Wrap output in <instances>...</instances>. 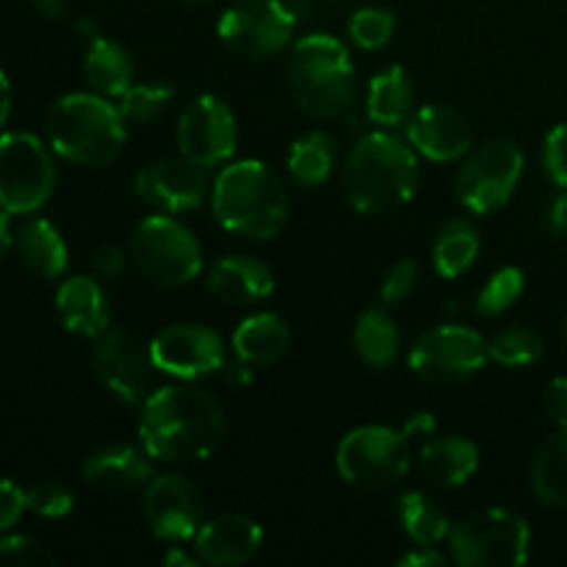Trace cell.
<instances>
[{"mask_svg":"<svg viewBox=\"0 0 567 567\" xmlns=\"http://www.w3.org/2000/svg\"><path fill=\"white\" fill-rule=\"evenodd\" d=\"M120 105L103 94H64L48 114V142L55 155L78 166H105L120 158L127 142Z\"/></svg>","mask_w":567,"mask_h":567,"instance_id":"277c9868","label":"cell"},{"mask_svg":"<svg viewBox=\"0 0 567 567\" xmlns=\"http://www.w3.org/2000/svg\"><path fill=\"white\" fill-rule=\"evenodd\" d=\"M238 144V125L230 105L216 94H203L183 109L177 120L181 155L203 169L225 164Z\"/></svg>","mask_w":567,"mask_h":567,"instance_id":"5bb4252c","label":"cell"},{"mask_svg":"<svg viewBox=\"0 0 567 567\" xmlns=\"http://www.w3.org/2000/svg\"><path fill=\"white\" fill-rule=\"evenodd\" d=\"M419 468L432 485L437 487H463L480 468V449L474 441L460 435L432 437L421 446Z\"/></svg>","mask_w":567,"mask_h":567,"instance_id":"603a6c76","label":"cell"},{"mask_svg":"<svg viewBox=\"0 0 567 567\" xmlns=\"http://www.w3.org/2000/svg\"><path fill=\"white\" fill-rule=\"evenodd\" d=\"M393 31H396V14L382 6H365L349 17V37L363 50L385 48Z\"/></svg>","mask_w":567,"mask_h":567,"instance_id":"d590c367","label":"cell"},{"mask_svg":"<svg viewBox=\"0 0 567 567\" xmlns=\"http://www.w3.org/2000/svg\"><path fill=\"white\" fill-rule=\"evenodd\" d=\"M175 86L166 81L133 83L120 97V111L127 122H150L158 120L175 100Z\"/></svg>","mask_w":567,"mask_h":567,"instance_id":"836d02e7","label":"cell"},{"mask_svg":"<svg viewBox=\"0 0 567 567\" xmlns=\"http://www.w3.org/2000/svg\"><path fill=\"white\" fill-rule=\"evenodd\" d=\"M14 247L25 269H31L42 280H55V277L64 275L70 252H66L61 233L48 219L25 221L17 233Z\"/></svg>","mask_w":567,"mask_h":567,"instance_id":"484cf974","label":"cell"},{"mask_svg":"<svg viewBox=\"0 0 567 567\" xmlns=\"http://www.w3.org/2000/svg\"><path fill=\"white\" fill-rule=\"evenodd\" d=\"M413 435L393 426H358L338 443L336 468L341 480L363 491H388L410 474Z\"/></svg>","mask_w":567,"mask_h":567,"instance_id":"8992f818","label":"cell"},{"mask_svg":"<svg viewBox=\"0 0 567 567\" xmlns=\"http://www.w3.org/2000/svg\"><path fill=\"white\" fill-rule=\"evenodd\" d=\"M164 565L166 567H197L199 565V557L197 551H183L181 546H169V551L164 554Z\"/></svg>","mask_w":567,"mask_h":567,"instance_id":"c3c4849f","label":"cell"},{"mask_svg":"<svg viewBox=\"0 0 567 567\" xmlns=\"http://www.w3.org/2000/svg\"><path fill=\"white\" fill-rule=\"evenodd\" d=\"M352 341L360 360L369 363L371 369H388L396 360L399 347H402V336H399L396 324L382 308H369L360 316L358 324H354Z\"/></svg>","mask_w":567,"mask_h":567,"instance_id":"1f68e13d","label":"cell"},{"mask_svg":"<svg viewBox=\"0 0 567 567\" xmlns=\"http://www.w3.org/2000/svg\"><path fill=\"white\" fill-rule=\"evenodd\" d=\"M297 17L282 0H241L221 14L216 33L221 42L247 59H269L291 44Z\"/></svg>","mask_w":567,"mask_h":567,"instance_id":"7c38bea8","label":"cell"},{"mask_svg":"<svg viewBox=\"0 0 567 567\" xmlns=\"http://www.w3.org/2000/svg\"><path fill=\"white\" fill-rule=\"evenodd\" d=\"M150 454L138 446H103L92 452L83 463V480L100 491H133L153 480V463Z\"/></svg>","mask_w":567,"mask_h":567,"instance_id":"7402d4cb","label":"cell"},{"mask_svg":"<svg viewBox=\"0 0 567 567\" xmlns=\"http://www.w3.org/2000/svg\"><path fill=\"white\" fill-rule=\"evenodd\" d=\"M526 286V277L518 266H504L498 269L491 280L485 282V288L476 297V313L480 316H502L513 308L520 299Z\"/></svg>","mask_w":567,"mask_h":567,"instance_id":"e575fe53","label":"cell"},{"mask_svg":"<svg viewBox=\"0 0 567 567\" xmlns=\"http://www.w3.org/2000/svg\"><path fill=\"white\" fill-rule=\"evenodd\" d=\"M125 264L127 258L120 247H100L92 258L94 271H97L103 280H116V277L125 271Z\"/></svg>","mask_w":567,"mask_h":567,"instance_id":"7bdbcfd3","label":"cell"},{"mask_svg":"<svg viewBox=\"0 0 567 567\" xmlns=\"http://www.w3.org/2000/svg\"><path fill=\"white\" fill-rule=\"evenodd\" d=\"M78 31H81V33H83V39H89V42H92V39H97V37H100L97 25H94L92 20H86V17H81V20H78Z\"/></svg>","mask_w":567,"mask_h":567,"instance_id":"f5cc1de1","label":"cell"},{"mask_svg":"<svg viewBox=\"0 0 567 567\" xmlns=\"http://www.w3.org/2000/svg\"><path fill=\"white\" fill-rule=\"evenodd\" d=\"M264 546V529L255 518L241 513H227L199 526L194 535V551L199 563L210 567L247 565Z\"/></svg>","mask_w":567,"mask_h":567,"instance_id":"d6986e66","label":"cell"},{"mask_svg":"<svg viewBox=\"0 0 567 567\" xmlns=\"http://www.w3.org/2000/svg\"><path fill=\"white\" fill-rule=\"evenodd\" d=\"M55 313L64 330L81 338H97L111 330V305L103 286L92 277L75 275L55 291Z\"/></svg>","mask_w":567,"mask_h":567,"instance_id":"ffe728a7","label":"cell"},{"mask_svg":"<svg viewBox=\"0 0 567 567\" xmlns=\"http://www.w3.org/2000/svg\"><path fill=\"white\" fill-rule=\"evenodd\" d=\"M133 188L142 203L153 205L161 214H181L203 205L208 194V169L183 155L177 161H155L138 172Z\"/></svg>","mask_w":567,"mask_h":567,"instance_id":"e0dca14e","label":"cell"},{"mask_svg":"<svg viewBox=\"0 0 567 567\" xmlns=\"http://www.w3.org/2000/svg\"><path fill=\"white\" fill-rule=\"evenodd\" d=\"M565 343H567V321H565Z\"/></svg>","mask_w":567,"mask_h":567,"instance_id":"11a10c76","label":"cell"},{"mask_svg":"<svg viewBox=\"0 0 567 567\" xmlns=\"http://www.w3.org/2000/svg\"><path fill=\"white\" fill-rule=\"evenodd\" d=\"M543 408L557 426H567V377H557L543 391Z\"/></svg>","mask_w":567,"mask_h":567,"instance_id":"b9f144b4","label":"cell"},{"mask_svg":"<svg viewBox=\"0 0 567 567\" xmlns=\"http://www.w3.org/2000/svg\"><path fill=\"white\" fill-rule=\"evenodd\" d=\"M419 153L393 133H365L343 164V188L354 210L369 216L396 214L419 188Z\"/></svg>","mask_w":567,"mask_h":567,"instance_id":"7a4b0ae2","label":"cell"},{"mask_svg":"<svg viewBox=\"0 0 567 567\" xmlns=\"http://www.w3.org/2000/svg\"><path fill=\"white\" fill-rule=\"evenodd\" d=\"M338 147L336 138L324 131H308L291 144L288 172L299 186H321L336 172Z\"/></svg>","mask_w":567,"mask_h":567,"instance_id":"f546056e","label":"cell"},{"mask_svg":"<svg viewBox=\"0 0 567 567\" xmlns=\"http://www.w3.org/2000/svg\"><path fill=\"white\" fill-rule=\"evenodd\" d=\"M25 491L17 482L0 476V535L9 532L25 513Z\"/></svg>","mask_w":567,"mask_h":567,"instance_id":"60d3db41","label":"cell"},{"mask_svg":"<svg viewBox=\"0 0 567 567\" xmlns=\"http://www.w3.org/2000/svg\"><path fill=\"white\" fill-rule=\"evenodd\" d=\"M543 219H546L548 233H554L557 238L567 236V188H563V192L554 194V197L548 199Z\"/></svg>","mask_w":567,"mask_h":567,"instance_id":"ee69618b","label":"cell"},{"mask_svg":"<svg viewBox=\"0 0 567 567\" xmlns=\"http://www.w3.org/2000/svg\"><path fill=\"white\" fill-rule=\"evenodd\" d=\"M150 347L125 330H105L92 349V371L100 385L122 404H144L153 382Z\"/></svg>","mask_w":567,"mask_h":567,"instance_id":"4fadbf2b","label":"cell"},{"mask_svg":"<svg viewBox=\"0 0 567 567\" xmlns=\"http://www.w3.org/2000/svg\"><path fill=\"white\" fill-rule=\"evenodd\" d=\"M186 3H192V6H205V3H210V0H186Z\"/></svg>","mask_w":567,"mask_h":567,"instance_id":"db71d44e","label":"cell"},{"mask_svg":"<svg viewBox=\"0 0 567 567\" xmlns=\"http://www.w3.org/2000/svg\"><path fill=\"white\" fill-rule=\"evenodd\" d=\"M286 86L299 111L330 120L347 111L354 97V64L341 39L308 33L291 48Z\"/></svg>","mask_w":567,"mask_h":567,"instance_id":"5b68a950","label":"cell"},{"mask_svg":"<svg viewBox=\"0 0 567 567\" xmlns=\"http://www.w3.org/2000/svg\"><path fill=\"white\" fill-rule=\"evenodd\" d=\"M282 3H286L288 11L297 17V22L313 20V17L321 11V0H282Z\"/></svg>","mask_w":567,"mask_h":567,"instance_id":"7dc6e473","label":"cell"},{"mask_svg":"<svg viewBox=\"0 0 567 567\" xmlns=\"http://www.w3.org/2000/svg\"><path fill=\"white\" fill-rule=\"evenodd\" d=\"M59 557L48 543L28 535L0 537V567H55Z\"/></svg>","mask_w":567,"mask_h":567,"instance_id":"8d00e7d4","label":"cell"},{"mask_svg":"<svg viewBox=\"0 0 567 567\" xmlns=\"http://www.w3.org/2000/svg\"><path fill=\"white\" fill-rule=\"evenodd\" d=\"M408 142L424 158L449 164L471 153L474 131L460 111L449 105H424L408 120Z\"/></svg>","mask_w":567,"mask_h":567,"instance_id":"ac0fdd59","label":"cell"},{"mask_svg":"<svg viewBox=\"0 0 567 567\" xmlns=\"http://www.w3.org/2000/svg\"><path fill=\"white\" fill-rule=\"evenodd\" d=\"M396 515L402 520V529L415 546H437L446 540L452 532V520H449L446 509L430 498L426 493L410 491L399 498Z\"/></svg>","mask_w":567,"mask_h":567,"instance_id":"4dcf8cb0","label":"cell"},{"mask_svg":"<svg viewBox=\"0 0 567 567\" xmlns=\"http://www.w3.org/2000/svg\"><path fill=\"white\" fill-rule=\"evenodd\" d=\"M532 529L507 507H487L452 524L449 548L463 567H520L529 559Z\"/></svg>","mask_w":567,"mask_h":567,"instance_id":"52a82bcc","label":"cell"},{"mask_svg":"<svg viewBox=\"0 0 567 567\" xmlns=\"http://www.w3.org/2000/svg\"><path fill=\"white\" fill-rule=\"evenodd\" d=\"M31 6L37 9V14L48 17V20L64 14V0H31Z\"/></svg>","mask_w":567,"mask_h":567,"instance_id":"816d5d0a","label":"cell"},{"mask_svg":"<svg viewBox=\"0 0 567 567\" xmlns=\"http://www.w3.org/2000/svg\"><path fill=\"white\" fill-rule=\"evenodd\" d=\"M25 507L39 518H66L75 507V498L61 482L42 480L25 491Z\"/></svg>","mask_w":567,"mask_h":567,"instance_id":"74e56055","label":"cell"},{"mask_svg":"<svg viewBox=\"0 0 567 567\" xmlns=\"http://www.w3.org/2000/svg\"><path fill=\"white\" fill-rule=\"evenodd\" d=\"M144 518L158 540H194L205 524V502L199 487L183 474H161L144 485Z\"/></svg>","mask_w":567,"mask_h":567,"instance_id":"2e32d148","label":"cell"},{"mask_svg":"<svg viewBox=\"0 0 567 567\" xmlns=\"http://www.w3.org/2000/svg\"><path fill=\"white\" fill-rule=\"evenodd\" d=\"M524 175V153L515 142L496 138L463 161L454 181L457 199L471 214H493L513 199Z\"/></svg>","mask_w":567,"mask_h":567,"instance_id":"30bf717a","label":"cell"},{"mask_svg":"<svg viewBox=\"0 0 567 567\" xmlns=\"http://www.w3.org/2000/svg\"><path fill=\"white\" fill-rule=\"evenodd\" d=\"M480 249V230L468 219H449L437 230L435 244H432V264H435V271L454 280V277H460L476 264Z\"/></svg>","mask_w":567,"mask_h":567,"instance_id":"f1b7e54d","label":"cell"},{"mask_svg":"<svg viewBox=\"0 0 567 567\" xmlns=\"http://www.w3.org/2000/svg\"><path fill=\"white\" fill-rule=\"evenodd\" d=\"M55 188V161L31 133L0 136V208L37 214Z\"/></svg>","mask_w":567,"mask_h":567,"instance_id":"9c48e42d","label":"cell"},{"mask_svg":"<svg viewBox=\"0 0 567 567\" xmlns=\"http://www.w3.org/2000/svg\"><path fill=\"white\" fill-rule=\"evenodd\" d=\"M221 377H225L230 385H249V382H252V369H249L247 360L236 358L233 363H225V369H221Z\"/></svg>","mask_w":567,"mask_h":567,"instance_id":"bcb514c9","label":"cell"},{"mask_svg":"<svg viewBox=\"0 0 567 567\" xmlns=\"http://www.w3.org/2000/svg\"><path fill=\"white\" fill-rule=\"evenodd\" d=\"M529 482L537 502L554 509H567V426H559L537 449L529 468Z\"/></svg>","mask_w":567,"mask_h":567,"instance_id":"4316f807","label":"cell"},{"mask_svg":"<svg viewBox=\"0 0 567 567\" xmlns=\"http://www.w3.org/2000/svg\"><path fill=\"white\" fill-rule=\"evenodd\" d=\"M214 219L244 238H275L286 227L288 194L264 161H236L225 166L210 192Z\"/></svg>","mask_w":567,"mask_h":567,"instance_id":"3957f363","label":"cell"},{"mask_svg":"<svg viewBox=\"0 0 567 567\" xmlns=\"http://www.w3.org/2000/svg\"><path fill=\"white\" fill-rule=\"evenodd\" d=\"M131 258L150 282L181 288L203 271V247L197 236L166 214H153L131 233Z\"/></svg>","mask_w":567,"mask_h":567,"instance_id":"ba28073f","label":"cell"},{"mask_svg":"<svg viewBox=\"0 0 567 567\" xmlns=\"http://www.w3.org/2000/svg\"><path fill=\"white\" fill-rule=\"evenodd\" d=\"M9 114H11V86H9V78H6L3 70H0V131H3Z\"/></svg>","mask_w":567,"mask_h":567,"instance_id":"f907efd6","label":"cell"},{"mask_svg":"<svg viewBox=\"0 0 567 567\" xmlns=\"http://www.w3.org/2000/svg\"><path fill=\"white\" fill-rule=\"evenodd\" d=\"M153 365L177 380H203L219 374L227 363L225 341L216 330L205 324H172L161 330L150 343Z\"/></svg>","mask_w":567,"mask_h":567,"instance_id":"9a60e30c","label":"cell"},{"mask_svg":"<svg viewBox=\"0 0 567 567\" xmlns=\"http://www.w3.org/2000/svg\"><path fill=\"white\" fill-rule=\"evenodd\" d=\"M208 288L233 305H255L275 291V271L252 255H227L208 269Z\"/></svg>","mask_w":567,"mask_h":567,"instance_id":"44dd1931","label":"cell"},{"mask_svg":"<svg viewBox=\"0 0 567 567\" xmlns=\"http://www.w3.org/2000/svg\"><path fill=\"white\" fill-rule=\"evenodd\" d=\"M419 264L415 260H399L391 271H388L385 282H382V302L399 305L415 291L419 286Z\"/></svg>","mask_w":567,"mask_h":567,"instance_id":"ab89813d","label":"cell"},{"mask_svg":"<svg viewBox=\"0 0 567 567\" xmlns=\"http://www.w3.org/2000/svg\"><path fill=\"white\" fill-rule=\"evenodd\" d=\"M14 244H17V236L14 230H11V214L6 208H0V258H3Z\"/></svg>","mask_w":567,"mask_h":567,"instance_id":"681fc988","label":"cell"},{"mask_svg":"<svg viewBox=\"0 0 567 567\" xmlns=\"http://www.w3.org/2000/svg\"><path fill=\"white\" fill-rule=\"evenodd\" d=\"M491 360L485 338L463 324H441L421 332L410 347L408 363L432 385H457L471 380Z\"/></svg>","mask_w":567,"mask_h":567,"instance_id":"8fae6325","label":"cell"},{"mask_svg":"<svg viewBox=\"0 0 567 567\" xmlns=\"http://www.w3.org/2000/svg\"><path fill=\"white\" fill-rule=\"evenodd\" d=\"M365 109H369V116L377 125H408L410 116L415 114V86L408 70L404 66H388V70L377 72L369 83Z\"/></svg>","mask_w":567,"mask_h":567,"instance_id":"d4e9b609","label":"cell"},{"mask_svg":"<svg viewBox=\"0 0 567 567\" xmlns=\"http://www.w3.org/2000/svg\"><path fill=\"white\" fill-rule=\"evenodd\" d=\"M227 432L225 410L208 391L175 382L144 399L138 415V441L158 463L208 460Z\"/></svg>","mask_w":567,"mask_h":567,"instance_id":"6da1fadb","label":"cell"},{"mask_svg":"<svg viewBox=\"0 0 567 567\" xmlns=\"http://www.w3.org/2000/svg\"><path fill=\"white\" fill-rule=\"evenodd\" d=\"M543 169L551 177L554 186L567 188V122H559L548 131L543 142Z\"/></svg>","mask_w":567,"mask_h":567,"instance_id":"f35d334b","label":"cell"},{"mask_svg":"<svg viewBox=\"0 0 567 567\" xmlns=\"http://www.w3.org/2000/svg\"><path fill=\"white\" fill-rule=\"evenodd\" d=\"M399 567H443L446 557L435 546H415L396 559Z\"/></svg>","mask_w":567,"mask_h":567,"instance_id":"f6af8a7d","label":"cell"},{"mask_svg":"<svg viewBox=\"0 0 567 567\" xmlns=\"http://www.w3.org/2000/svg\"><path fill=\"white\" fill-rule=\"evenodd\" d=\"M83 72L89 83L97 89L103 97L120 100L127 89L133 86V59L120 42L97 37L89 42L86 59H83Z\"/></svg>","mask_w":567,"mask_h":567,"instance_id":"83f0119b","label":"cell"},{"mask_svg":"<svg viewBox=\"0 0 567 567\" xmlns=\"http://www.w3.org/2000/svg\"><path fill=\"white\" fill-rule=\"evenodd\" d=\"M291 347V330L277 313H252L233 332V352L249 365H269L286 358Z\"/></svg>","mask_w":567,"mask_h":567,"instance_id":"cb8c5ba5","label":"cell"},{"mask_svg":"<svg viewBox=\"0 0 567 567\" xmlns=\"http://www.w3.org/2000/svg\"><path fill=\"white\" fill-rule=\"evenodd\" d=\"M543 352H546V343L532 327H507L487 343L491 360H496L498 365H509V369L537 363Z\"/></svg>","mask_w":567,"mask_h":567,"instance_id":"d6a6232c","label":"cell"}]
</instances>
